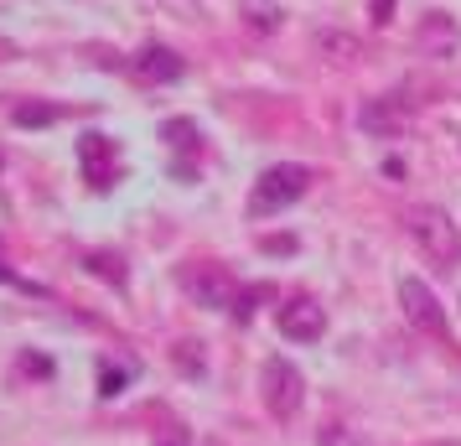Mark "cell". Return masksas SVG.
<instances>
[{
	"label": "cell",
	"mask_w": 461,
	"mask_h": 446,
	"mask_svg": "<svg viewBox=\"0 0 461 446\" xmlns=\"http://www.w3.org/2000/svg\"><path fill=\"white\" fill-rule=\"evenodd\" d=\"M280 332H285L291 342H316L321 332H327V312H321L312 296H295V301L280 306Z\"/></svg>",
	"instance_id": "obj_8"
},
{
	"label": "cell",
	"mask_w": 461,
	"mask_h": 446,
	"mask_svg": "<svg viewBox=\"0 0 461 446\" xmlns=\"http://www.w3.org/2000/svg\"><path fill=\"white\" fill-rule=\"evenodd\" d=\"M94 276H104V280H114V286H125V265H120V255H88L84 259Z\"/></svg>",
	"instance_id": "obj_14"
},
{
	"label": "cell",
	"mask_w": 461,
	"mask_h": 446,
	"mask_svg": "<svg viewBox=\"0 0 461 446\" xmlns=\"http://www.w3.org/2000/svg\"><path fill=\"white\" fill-rule=\"evenodd\" d=\"M399 306H404V317L415 322L420 332H430V338H446V312H440V301L430 296V286L415 276L399 280Z\"/></svg>",
	"instance_id": "obj_5"
},
{
	"label": "cell",
	"mask_w": 461,
	"mask_h": 446,
	"mask_svg": "<svg viewBox=\"0 0 461 446\" xmlns=\"http://www.w3.org/2000/svg\"><path fill=\"white\" fill-rule=\"evenodd\" d=\"M461 47V26L456 16H446V11H425L415 26V52L420 58H456Z\"/></svg>",
	"instance_id": "obj_6"
},
{
	"label": "cell",
	"mask_w": 461,
	"mask_h": 446,
	"mask_svg": "<svg viewBox=\"0 0 461 446\" xmlns=\"http://www.w3.org/2000/svg\"><path fill=\"white\" fill-rule=\"evenodd\" d=\"M22 369H26V374H42V379H47V374H52V363H47V359H32V353H26V359H22Z\"/></svg>",
	"instance_id": "obj_20"
},
{
	"label": "cell",
	"mask_w": 461,
	"mask_h": 446,
	"mask_svg": "<svg viewBox=\"0 0 461 446\" xmlns=\"http://www.w3.org/2000/svg\"><path fill=\"white\" fill-rule=\"evenodd\" d=\"M244 22L254 32H280V5L275 0H244Z\"/></svg>",
	"instance_id": "obj_12"
},
{
	"label": "cell",
	"mask_w": 461,
	"mask_h": 446,
	"mask_svg": "<svg viewBox=\"0 0 461 446\" xmlns=\"http://www.w3.org/2000/svg\"><path fill=\"white\" fill-rule=\"evenodd\" d=\"M316 446H368L357 431H348V425H327L321 436H316Z\"/></svg>",
	"instance_id": "obj_15"
},
{
	"label": "cell",
	"mask_w": 461,
	"mask_h": 446,
	"mask_svg": "<svg viewBox=\"0 0 461 446\" xmlns=\"http://www.w3.org/2000/svg\"><path fill=\"white\" fill-rule=\"evenodd\" d=\"M368 11H374V26H389V22H394V0H374Z\"/></svg>",
	"instance_id": "obj_19"
},
{
	"label": "cell",
	"mask_w": 461,
	"mask_h": 446,
	"mask_svg": "<svg viewBox=\"0 0 461 446\" xmlns=\"http://www.w3.org/2000/svg\"><path fill=\"white\" fill-rule=\"evenodd\" d=\"M410 239H415V250L425 255V265H436L440 276H456L461 265V229L456 218L436 203H420L410 208Z\"/></svg>",
	"instance_id": "obj_1"
},
{
	"label": "cell",
	"mask_w": 461,
	"mask_h": 446,
	"mask_svg": "<svg viewBox=\"0 0 461 446\" xmlns=\"http://www.w3.org/2000/svg\"><path fill=\"white\" fill-rule=\"evenodd\" d=\"M182 286H187L203 306H229V312H233V301H239L233 280L223 276V270H187V276H182Z\"/></svg>",
	"instance_id": "obj_10"
},
{
	"label": "cell",
	"mask_w": 461,
	"mask_h": 446,
	"mask_svg": "<svg viewBox=\"0 0 461 446\" xmlns=\"http://www.w3.org/2000/svg\"><path fill=\"white\" fill-rule=\"evenodd\" d=\"M301 369L291 359H270L259 369V395H265V410H270L275 421H295V410H301Z\"/></svg>",
	"instance_id": "obj_3"
},
{
	"label": "cell",
	"mask_w": 461,
	"mask_h": 446,
	"mask_svg": "<svg viewBox=\"0 0 461 446\" xmlns=\"http://www.w3.org/2000/svg\"><path fill=\"white\" fill-rule=\"evenodd\" d=\"M208 446H223V441H208Z\"/></svg>",
	"instance_id": "obj_23"
},
{
	"label": "cell",
	"mask_w": 461,
	"mask_h": 446,
	"mask_svg": "<svg viewBox=\"0 0 461 446\" xmlns=\"http://www.w3.org/2000/svg\"><path fill=\"white\" fill-rule=\"evenodd\" d=\"M306 187H312V167H301V161H280V167H270L259 182H254L249 213L254 218H265V213L291 208L295 197H306Z\"/></svg>",
	"instance_id": "obj_2"
},
{
	"label": "cell",
	"mask_w": 461,
	"mask_h": 446,
	"mask_svg": "<svg viewBox=\"0 0 461 446\" xmlns=\"http://www.w3.org/2000/svg\"><path fill=\"white\" fill-rule=\"evenodd\" d=\"M130 374H135V363H99V395H104V400H114V395H120V389H125L130 384Z\"/></svg>",
	"instance_id": "obj_13"
},
{
	"label": "cell",
	"mask_w": 461,
	"mask_h": 446,
	"mask_svg": "<svg viewBox=\"0 0 461 446\" xmlns=\"http://www.w3.org/2000/svg\"><path fill=\"white\" fill-rule=\"evenodd\" d=\"M167 141H171L176 150H192V146H197V125H192V120H171V125H167Z\"/></svg>",
	"instance_id": "obj_16"
},
{
	"label": "cell",
	"mask_w": 461,
	"mask_h": 446,
	"mask_svg": "<svg viewBox=\"0 0 461 446\" xmlns=\"http://www.w3.org/2000/svg\"><path fill=\"white\" fill-rule=\"evenodd\" d=\"M130 73L140 78V84H176L182 73H187V63L171 52V47H161V42H150V47H140L135 58H130Z\"/></svg>",
	"instance_id": "obj_9"
},
{
	"label": "cell",
	"mask_w": 461,
	"mask_h": 446,
	"mask_svg": "<svg viewBox=\"0 0 461 446\" xmlns=\"http://www.w3.org/2000/svg\"><path fill=\"white\" fill-rule=\"evenodd\" d=\"M357 125L368 130L374 141H394V135L410 130V109H404V99H368L357 109Z\"/></svg>",
	"instance_id": "obj_7"
},
{
	"label": "cell",
	"mask_w": 461,
	"mask_h": 446,
	"mask_svg": "<svg viewBox=\"0 0 461 446\" xmlns=\"http://www.w3.org/2000/svg\"><path fill=\"white\" fill-rule=\"evenodd\" d=\"M316 52L321 58H337V63H353L357 52H363V42L348 37V32H316Z\"/></svg>",
	"instance_id": "obj_11"
},
{
	"label": "cell",
	"mask_w": 461,
	"mask_h": 446,
	"mask_svg": "<svg viewBox=\"0 0 461 446\" xmlns=\"http://www.w3.org/2000/svg\"><path fill=\"white\" fill-rule=\"evenodd\" d=\"M58 120V109H47V105H22L16 109V125H52Z\"/></svg>",
	"instance_id": "obj_17"
},
{
	"label": "cell",
	"mask_w": 461,
	"mask_h": 446,
	"mask_svg": "<svg viewBox=\"0 0 461 446\" xmlns=\"http://www.w3.org/2000/svg\"><path fill=\"white\" fill-rule=\"evenodd\" d=\"M197 342H176V363L187 369V374H203V353H192Z\"/></svg>",
	"instance_id": "obj_18"
},
{
	"label": "cell",
	"mask_w": 461,
	"mask_h": 446,
	"mask_svg": "<svg viewBox=\"0 0 461 446\" xmlns=\"http://www.w3.org/2000/svg\"><path fill=\"white\" fill-rule=\"evenodd\" d=\"M5 280H16V276H11V265H5V255H0V286H5Z\"/></svg>",
	"instance_id": "obj_22"
},
{
	"label": "cell",
	"mask_w": 461,
	"mask_h": 446,
	"mask_svg": "<svg viewBox=\"0 0 461 446\" xmlns=\"http://www.w3.org/2000/svg\"><path fill=\"white\" fill-rule=\"evenodd\" d=\"M156 446H187V436H182V431H171V436H161Z\"/></svg>",
	"instance_id": "obj_21"
},
{
	"label": "cell",
	"mask_w": 461,
	"mask_h": 446,
	"mask_svg": "<svg viewBox=\"0 0 461 446\" xmlns=\"http://www.w3.org/2000/svg\"><path fill=\"white\" fill-rule=\"evenodd\" d=\"M78 171H84V182L94 192L114 187V177H120V150H114V141L99 135V130L78 135Z\"/></svg>",
	"instance_id": "obj_4"
}]
</instances>
